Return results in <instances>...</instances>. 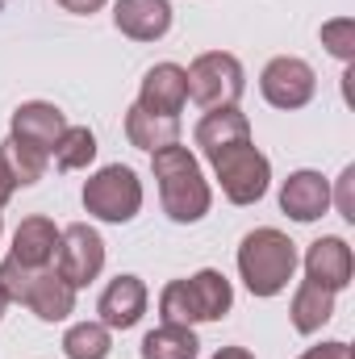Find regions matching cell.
<instances>
[{
    "label": "cell",
    "instance_id": "cell-17",
    "mask_svg": "<svg viewBox=\"0 0 355 359\" xmlns=\"http://www.w3.org/2000/svg\"><path fill=\"white\" fill-rule=\"evenodd\" d=\"M192 138H196L201 155L213 159L217 151H226L234 142H251V121H247V113L239 104H230V109H205V117L196 121Z\"/></svg>",
    "mask_w": 355,
    "mask_h": 359
},
{
    "label": "cell",
    "instance_id": "cell-1",
    "mask_svg": "<svg viewBox=\"0 0 355 359\" xmlns=\"http://www.w3.org/2000/svg\"><path fill=\"white\" fill-rule=\"evenodd\" d=\"M151 172L159 180V201H163V213L176 222V226H192L209 213L213 205V192H209V180L201 172L196 155L188 147H163L151 155Z\"/></svg>",
    "mask_w": 355,
    "mask_h": 359
},
{
    "label": "cell",
    "instance_id": "cell-21",
    "mask_svg": "<svg viewBox=\"0 0 355 359\" xmlns=\"http://www.w3.org/2000/svg\"><path fill=\"white\" fill-rule=\"evenodd\" d=\"M113 351V334L105 322H76L63 334V355L67 359H109Z\"/></svg>",
    "mask_w": 355,
    "mask_h": 359
},
{
    "label": "cell",
    "instance_id": "cell-10",
    "mask_svg": "<svg viewBox=\"0 0 355 359\" xmlns=\"http://www.w3.org/2000/svg\"><path fill=\"white\" fill-rule=\"evenodd\" d=\"M351 276H355V255L347 247V238L326 234V238L309 243V251H305V280H314V284H322L330 292H343L351 284Z\"/></svg>",
    "mask_w": 355,
    "mask_h": 359
},
{
    "label": "cell",
    "instance_id": "cell-5",
    "mask_svg": "<svg viewBox=\"0 0 355 359\" xmlns=\"http://www.w3.org/2000/svg\"><path fill=\"white\" fill-rule=\"evenodd\" d=\"M209 163H213L217 184H222V192H226L230 205H255V201H264L267 184H272V163H267V155L255 142H234V147L217 151Z\"/></svg>",
    "mask_w": 355,
    "mask_h": 359
},
{
    "label": "cell",
    "instance_id": "cell-29",
    "mask_svg": "<svg viewBox=\"0 0 355 359\" xmlns=\"http://www.w3.org/2000/svg\"><path fill=\"white\" fill-rule=\"evenodd\" d=\"M213 359H255V355H251L247 347H222V351H217Z\"/></svg>",
    "mask_w": 355,
    "mask_h": 359
},
{
    "label": "cell",
    "instance_id": "cell-18",
    "mask_svg": "<svg viewBox=\"0 0 355 359\" xmlns=\"http://www.w3.org/2000/svg\"><path fill=\"white\" fill-rule=\"evenodd\" d=\"M126 138H130V147L155 155V151L180 142V117H159V113H147L142 104H134L126 113Z\"/></svg>",
    "mask_w": 355,
    "mask_h": 359
},
{
    "label": "cell",
    "instance_id": "cell-25",
    "mask_svg": "<svg viewBox=\"0 0 355 359\" xmlns=\"http://www.w3.org/2000/svg\"><path fill=\"white\" fill-rule=\"evenodd\" d=\"M335 209L347 217V222H355V168H343V176H339V188H335Z\"/></svg>",
    "mask_w": 355,
    "mask_h": 359
},
{
    "label": "cell",
    "instance_id": "cell-9",
    "mask_svg": "<svg viewBox=\"0 0 355 359\" xmlns=\"http://www.w3.org/2000/svg\"><path fill=\"white\" fill-rule=\"evenodd\" d=\"M63 130H67V117H63L59 104H51V100H25V104L13 113L8 138L51 159V151H55V142L63 138Z\"/></svg>",
    "mask_w": 355,
    "mask_h": 359
},
{
    "label": "cell",
    "instance_id": "cell-23",
    "mask_svg": "<svg viewBox=\"0 0 355 359\" xmlns=\"http://www.w3.org/2000/svg\"><path fill=\"white\" fill-rule=\"evenodd\" d=\"M0 147H4V155H8V163H13V172H17V180H21V188H25V184H38V180L46 176V168H51V159H46V155H38V151L21 147V142H13V138H4Z\"/></svg>",
    "mask_w": 355,
    "mask_h": 359
},
{
    "label": "cell",
    "instance_id": "cell-24",
    "mask_svg": "<svg viewBox=\"0 0 355 359\" xmlns=\"http://www.w3.org/2000/svg\"><path fill=\"white\" fill-rule=\"evenodd\" d=\"M322 46H326L335 59L351 63L355 59V21L351 17H335V21H326V25H322Z\"/></svg>",
    "mask_w": 355,
    "mask_h": 359
},
{
    "label": "cell",
    "instance_id": "cell-20",
    "mask_svg": "<svg viewBox=\"0 0 355 359\" xmlns=\"http://www.w3.org/2000/svg\"><path fill=\"white\" fill-rule=\"evenodd\" d=\"M201 343L192 334V326H155L147 339H142V359H196Z\"/></svg>",
    "mask_w": 355,
    "mask_h": 359
},
{
    "label": "cell",
    "instance_id": "cell-19",
    "mask_svg": "<svg viewBox=\"0 0 355 359\" xmlns=\"http://www.w3.org/2000/svg\"><path fill=\"white\" fill-rule=\"evenodd\" d=\"M288 318H293L297 334H318V330L335 318V292L322 288V284H314V280H305V284L293 292V309H288Z\"/></svg>",
    "mask_w": 355,
    "mask_h": 359
},
{
    "label": "cell",
    "instance_id": "cell-15",
    "mask_svg": "<svg viewBox=\"0 0 355 359\" xmlns=\"http://www.w3.org/2000/svg\"><path fill=\"white\" fill-rule=\"evenodd\" d=\"M113 25L134 42H159L172 29V4L168 0H117Z\"/></svg>",
    "mask_w": 355,
    "mask_h": 359
},
{
    "label": "cell",
    "instance_id": "cell-16",
    "mask_svg": "<svg viewBox=\"0 0 355 359\" xmlns=\"http://www.w3.org/2000/svg\"><path fill=\"white\" fill-rule=\"evenodd\" d=\"M280 209L293 222H318L330 209V184L322 180V172H293L280 184Z\"/></svg>",
    "mask_w": 355,
    "mask_h": 359
},
{
    "label": "cell",
    "instance_id": "cell-31",
    "mask_svg": "<svg viewBox=\"0 0 355 359\" xmlns=\"http://www.w3.org/2000/svg\"><path fill=\"white\" fill-rule=\"evenodd\" d=\"M0 234H4V217H0Z\"/></svg>",
    "mask_w": 355,
    "mask_h": 359
},
{
    "label": "cell",
    "instance_id": "cell-13",
    "mask_svg": "<svg viewBox=\"0 0 355 359\" xmlns=\"http://www.w3.org/2000/svg\"><path fill=\"white\" fill-rule=\"evenodd\" d=\"M21 305H25L34 318H42V322H63V318H72V309H76V288H72L55 268H42V271L29 276Z\"/></svg>",
    "mask_w": 355,
    "mask_h": 359
},
{
    "label": "cell",
    "instance_id": "cell-8",
    "mask_svg": "<svg viewBox=\"0 0 355 359\" xmlns=\"http://www.w3.org/2000/svg\"><path fill=\"white\" fill-rule=\"evenodd\" d=\"M260 92H264V100L272 109H284V113L288 109H305L314 100V92H318V76H314V67L305 59L280 55V59H272L264 67Z\"/></svg>",
    "mask_w": 355,
    "mask_h": 359
},
{
    "label": "cell",
    "instance_id": "cell-7",
    "mask_svg": "<svg viewBox=\"0 0 355 359\" xmlns=\"http://www.w3.org/2000/svg\"><path fill=\"white\" fill-rule=\"evenodd\" d=\"M105 268V238L92 230L88 222H72L63 234H59V255H55V271L72 284V288H84L92 284Z\"/></svg>",
    "mask_w": 355,
    "mask_h": 359
},
{
    "label": "cell",
    "instance_id": "cell-14",
    "mask_svg": "<svg viewBox=\"0 0 355 359\" xmlns=\"http://www.w3.org/2000/svg\"><path fill=\"white\" fill-rule=\"evenodd\" d=\"M188 100V76L180 63H155L147 76H142V92H138V104L147 113H159V117H180Z\"/></svg>",
    "mask_w": 355,
    "mask_h": 359
},
{
    "label": "cell",
    "instance_id": "cell-32",
    "mask_svg": "<svg viewBox=\"0 0 355 359\" xmlns=\"http://www.w3.org/2000/svg\"><path fill=\"white\" fill-rule=\"evenodd\" d=\"M0 4H4V0H0Z\"/></svg>",
    "mask_w": 355,
    "mask_h": 359
},
{
    "label": "cell",
    "instance_id": "cell-27",
    "mask_svg": "<svg viewBox=\"0 0 355 359\" xmlns=\"http://www.w3.org/2000/svg\"><path fill=\"white\" fill-rule=\"evenodd\" d=\"M301 359H351V347L343 343V339H335V343H322V347H309Z\"/></svg>",
    "mask_w": 355,
    "mask_h": 359
},
{
    "label": "cell",
    "instance_id": "cell-12",
    "mask_svg": "<svg viewBox=\"0 0 355 359\" xmlns=\"http://www.w3.org/2000/svg\"><path fill=\"white\" fill-rule=\"evenodd\" d=\"M59 226L51 222V217H42V213H34V217H25L21 226H17V234H13V251H8V259H17L21 268H55V255H59Z\"/></svg>",
    "mask_w": 355,
    "mask_h": 359
},
{
    "label": "cell",
    "instance_id": "cell-11",
    "mask_svg": "<svg viewBox=\"0 0 355 359\" xmlns=\"http://www.w3.org/2000/svg\"><path fill=\"white\" fill-rule=\"evenodd\" d=\"M96 313L109 330H134L147 313V284L138 276H117L96 301Z\"/></svg>",
    "mask_w": 355,
    "mask_h": 359
},
{
    "label": "cell",
    "instance_id": "cell-26",
    "mask_svg": "<svg viewBox=\"0 0 355 359\" xmlns=\"http://www.w3.org/2000/svg\"><path fill=\"white\" fill-rule=\"evenodd\" d=\"M21 188V180L13 172V163H8V155H4V147H0V209L13 201V192Z\"/></svg>",
    "mask_w": 355,
    "mask_h": 359
},
{
    "label": "cell",
    "instance_id": "cell-4",
    "mask_svg": "<svg viewBox=\"0 0 355 359\" xmlns=\"http://www.w3.org/2000/svg\"><path fill=\"white\" fill-rule=\"evenodd\" d=\"M184 76H188V96L201 109H230L247 92L243 63L230 50H205V55H196Z\"/></svg>",
    "mask_w": 355,
    "mask_h": 359
},
{
    "label": "cell",
    "instance_id": "cell-30",
    "mask_svg": "<svg viewBox=\"0 0 355 359\" xmlns=\"http://www.w3.org/2000/svg\"><path fill=\"white\" fill-rule=\"evenodd\" d=\"M4 305H8V297H4V292H0V318H4Z\"/></svg>",
    "mask_w": 355,
    "mask_h": 359
},
{
    "label": "cell",
    "instance_id": "cell-22",
    "mask_svg": "<svg viewBox=\"0 0 355 359\" xmlns=\"http://www.w3.org/2000/svg\"><path fill=\"white\" fill-rule=\"evenodd\" d=\"M51 159H55L59 172H80V168H88L92 159H96V134H92L88 126H67L63 138L55 142Z\"/></svg>",
    "mask_w": 355,
    "mask_h": 359
},
{
    "label": "cell",
    "instance_id": "cell-28",
    "mask_svg": "<svg viewBox=\"0 0 355 359\" xmlns=\"http://www.w3.org/2000/svg\"><path fill=\"white\" fill-rule=\"evenodd\" d=\"M55 4H63L67 13H76V17H88L96 8H105V0H55Z\"/></svg>",
    "mask_w": 355,
    "mask_h": 359
},
{
    "label": "cell",
    "instance_id": "cell-3",
    "mask_svg": "<svg viewBox=\"0 0 355 359\" xmlns=\"http://www.w3.org/2000/svg\"><path fill=\"white\" fill-rule=\"evenodd\" d=\"M297 271V243L272 226L251 230L239 243V276L251 288V297H276L288 288Z\"/></svg>",
    "mask_w": 355,
    "mask_h": 359
},
{
    "label": "cell",
    "instance_id": "cell-6",
    "mask_svg": "<svg viewBox=\"0 0 355 359\" xmlns=\"http://www.w3.org/2000/svg\"><path fill=\"white\" fill-rule=\"evenodd\" d=\"M84 209L100 222H134L142 209V180L134 176V168L126 163H109L84 184Z\"/></svg>",
    "mask_w": 355,
    "mask_h": 359
},
{
    "label": "cell",
    "instance_id": "cell-2",
    "mask_svg": "<svg viewBox=\"0 0 355 359\" xmlns=\"http://www.w3.org/2000/svg\"><path fill=\"white\" fill-rule=\"evenodd\" d=\"M234 305V288L217 268H201L188 280H172L159 292V318L172 326L192 322H222Z\"/></svg>",
    "mask_w": 355,
    "mask_h": 359
}]
</instances>
